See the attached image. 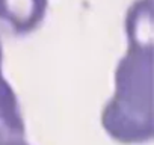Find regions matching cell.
Wrapping results in <instances>:
<instances>
[{
    "label": "cell",
    "instance_id": "cell-1",
    "mask_svg": "<svg viewBox=\"0 0 154 145\" xmlns=\"http://www.w3.org/2000/svg\"><path fill=\"white\" fill-rule=\"evenodd\" d=\"M101 125L122 143L152 137V45L128 42L116 65L115 91L101 112Z\"/></svg>",
    "mask_w": 154,
    "mask_h": 145
},
{
    "label": "cell",
    "instance_id": "cell-2",
    "mask_svg": "<svg viewBox=\"0 0 154 145\" xmlns=\"http://www.w3.org/2000/svg\"><path fill=\"white\" fill-rule=\"evenodd\" d=\"M48 0H0V21L15 33L35 30L45 17Z\"/></svg>",
    "mask_w": 154,
    "mask_h": 145
},
{
    "label": "cell",
    "instance_id": "cell-3",
    "mask_svg": "<svg viewBox=\"0 0 154 145\" xmlns=\"http://www.w3.org/2000/svg\"><path fill=\"white\" fill-rule=\"evenodd\" d=\"M2 42H0V142L23 139L24 124L17 95L2 72Z\"/></svg>",
    "mask_w": 154,
    "mask_h": 145
},
{
    "label": "cell",
    "instance_id": "cell-4",
    "mask_svg": "<svg viewBox=\"0 0 154 145\" xmlns=\"http://www.w3.org/2000/svg\"><path fill=\"white\" fill-rule=\"evenodd\" d=\"M128 42L152 45V0H134L125 15Z\"/></svg>",
    "mask_w": 154,
    "mask_h": 145
},
{
    "label": "cell",
    "instance_id": "cell-5",
    "mask_svg": "<svg viewBox=\"0 0 154 145\" xmlns=\"http://www.w3.org/2000/svg\"><path fill=\"white\" fill-rule=\"evenodd\" d=\"M0 145H27L24 139H14V140H6V142H0Z\"/></svg>",
    "mask_w": 154,
    "mask_h": 145
}]
</instances>
